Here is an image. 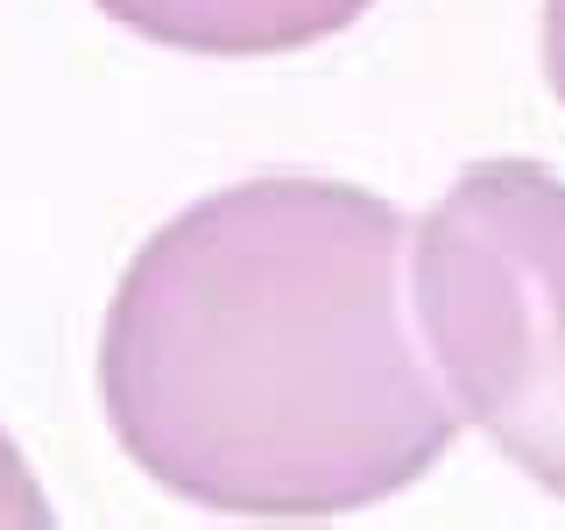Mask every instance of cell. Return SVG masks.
Listing matches in <instances>:
<instances>
[{"instance_id":"obj_1","label":"cell","mask_w":565,"mask_h":530,"mask_svg":"<svg viewBox=\"0 0 565 530\" xmlns=\"http://www.w3.org/2000/svg\"><path fill=\"white\" fill-rule=\"evenodd\" d=\"M403 234L340 177H247L156 226L99 332L120 453L241 523H332L431 474L459 411L403 326Z\"/></svg>"},{"instance_id":"obj_2","label":"cell","mask_w":565,"mask_h":530,"mask_svg":"<svg viewBox=\"0 0 565 530\" xmlns=\"http://www.w3.org/2000/svg\"><path fill=\"white\" fill-rule=\"evenodd\" d=\"M411 247L452 411L565 502V177L530 156L467 163Z\"/></svg>"},{"instance_id":"obj_3","label":"cell","mask_w":565,"mask_h":530,"mask_svg":"<svg viewBox=\"0 0 565 530\" xmlns=\"http://www.w3.org/2000/svg\"><path fill=\"white\" fill-rule=\"evenodd\" d=\"M93 8L184 57H282L353 29L375 0H93Z\"/></svg>"},{"instance_id":"obj_4","label":"cell","mask_w":565,"mask_h":530,"mask_svg":"<svg viewBox=\"0 0 565 530\" xmlns=\"http://www.w3.org/2000/svg\"><path fill=\"white\" fill-rule=\"evenodd\" d=\"M0 530H57L43 481L29 474V459L8 432H0Z\"/></svg>"},{"instance_id":"obj_5","label":"cell","mask_w":565,"mask_h":530,"mask_svg":"<svg viewBox=\"0 0 565 530\" xmlns=\"http://www.w3.org/2000/svg\"><path fill=\"white\" fill-rule=\"evenodd\" d=\"M544 78L565 99V0H544Z\"/></svg>"}]
</instances>
